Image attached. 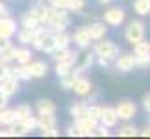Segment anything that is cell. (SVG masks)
<instances>
[{"instance_id": "obj_42", "label": "cell", "mask_w": 150, "mask_h": 139, "mask_svg": "<svg viewBox=\"0 0 150 139\" xmlns=\"http://www.w3.org/2000/svg\"><path fill=\"white\" fill-rule=\"evenodd\" d=\"M65 132H67V135H69V137H80V132H78V128H76L74 124H72V126H67V130H65Z\"/></svg>"}, {"instance_id": "obj_14", "label": "cell", "mask_w": 150, "mask_h": 139, "mask_svg": "<svg viewBox=\"0 0 150 139\" xmlns=\"http://www.w3.org/2000/svg\"><path fill=\"white\" fill-rule=\"evenodd\" d=\"M26 69H28V72H30L32 78H45L48 74V65L45 61H39V60H35V61L32 60L26 65Z\"/></svg>"}, {"instance_id": "obj_21", "label": "cell", "mask_w": 150, "mask_h": 139, "mask_svg": "<svg viewBox=\"0 0 150 139\" xmlns=\"http://www.w3.org/2000/svg\"><path fill=\"white\" fill-rule=\"evenodd\" d=\"M32 50L28 48V46H21V48H15V63H19V65H28V63L32 61Z\"/></svg>"}, {"instance_id": "obj_34", "label": "cell", "mask_w": 150, "mask_h": 139, "mask_svg": "<svg viewBox=\"0 0 150 139\" xmlns=\"http://www.w3.org/2000/svg\"><path fill=\"white\" fill-rule=\"evenodd\" d=\"M100 111H102V106H98V104H87V115L91 119L98 121L100 119Z\"/></svg>"}, {"instance_id": "obj_26", "label": "cell", "mask_w": 150, "mask_h": 139, "mask_svg": "<svg viewBox=\"0 0 150 139\" xmlns=\"http://www.w3.org/2000/svg\"><path fill=\"white\" fill-rule=\"evenodd\" d=\"M54 39H56V48H65V46L71 45L72 35L67 30H61V32H54Z\"/></svg>"}, {"instance_id": "obj_31", "label": "cell", "mask_w": 150, "mask_h": 139, "mask_svg": "<svg viewBox=\"0 0 150 139\" xmlns=\"http://www.w3.org/2000/svg\"><path fill=\"white\" fill-rule=\"evenodd\" d=\"M30 115H33V108L30 104H19L15 108V121H24Z\"/></svg>"}, {"instance_id": "obj_18", "label": "cell", "mask_w": 150, "mask_h": 139, "mask_svg": "<svg viewBox=\"0 0 150 139\" xmlns=\"http://www.w3.org/2000/svg\"><path fill=\"white\" fill-rule=\"evenodd\" d=\"M50 56L56 61H74V63H76V57H78V54L72 52L69 46H65V48H56L54 52H50Z\"/></svg>"}, {"instance_id": "obj_1", "label": "cell", "mask_w": 150, "mask_h": 139, "mask_svg": "<svg viewBox=\"0 0 150 139\" xmlns=\"http://www.w3.org/2000/svg\"><path fill=\"white\" fill-rule=\"evenodd\" d=\"M32 46L39 52L50 54L56 50V39H54V32H50L47 26H39L35 30V37H33Z\"/></svg>"}, {"instance_id": "obj_36", "label": "cell", "mask_w": 150, "mask_h": 139, "mask_svg": "<svg viewBox=\"0 0 150 139\" xmlns=\"http://www.w3.org/2000/svg\"><path fill=\"white\" fill-rule=\"evenodd\" d=\"M0 60L6 61V63H11V61H15V46L11 45L8 50H4L2 54H0Z\"/></svg>"}, {"instance_id": "obj_17", "label": "cell", "mask_w": 150, "mask_h": 139, "mask_svg": "<svg viewBox=\"0 0 150 139\" xmlns=\"http://www.w3.org/2000/svg\"><path fill=\"white\" fill-rule=\"evenodd\" d=\"M35 30L37 28H19L17 30V43H21L22 46H28L33 43V37H35Z\"/></svg>"}, {"instance_id": "obj_25", "label": "cell", "mask_w": 150, "mask_h": 139, "mask_svg": "<svg viewBox=\"0 0 150 139\" xmlns=\"http://www.w3.org/2000/svg\"><path fill=\"white\" fill-rule=\"evenodd\" d=\"M56 124H57L56 113H50V115H37V128H39V130L52 128V126H56Z\"/></svg>"}, {"instance_id": "obj_19", "label": "cell", "mask_w": 150, "mask_h": 139, "mask_svg": "<svg viewBox=\"0 0 150 139\" xmlns=\"http://www.w3.org/2000/svg\"><path fill=\"white\" fill-rule=\"evenodd\" d=\"M0 89H2L8 96H13V95H17V93H19L21 82H19L17 78L9 76V78H6V80H2V82H0Z\"/></svg>"}, {"instance_id": "obj_35", "label": "cell", "mask_w": 150, "mask_h": 139, "mask_svg": "<svg viewBox=\"0 0 150 139\" xmlns=\"http://www.w3.org/2000/svg\"><path fill=\"white\" fill-rule=\"evenodd\" d=\"M91 135H96V137H108V135H109V128L98 123V124H96L95 128H93V132H91Z\"/></svg>"}, {"instance_id": "obj_3", "label": "cell", "mask_w": 150, "mask_h": 139, "mask_svg": "<svg viewBox=\"0 0 150 139\" xmlns=\"http://www.w3.org/2000/svg\"><path fill=\"white\" fill-rule=\"evenodd\" d=\"M69 24H71V17H69V11L67 9H52V15L47 22V28L50 32H61V30H67Z\"/></svg>"}, {"instance_id": "obj_43", "label": "cell", "mask_w": 150, "mask_h": 139, "mask_svg": "<svg viewBox=\"0 0 150 139\" xmlns=\"http://www.w3.org/2000/svg\"><path fill=\"white\" fill-rule=\"evenodd\" d=\"M143 109H145L146 113H150V91L143 96Z\"/></svg>"}, {"instance_id": "obj_29", "label": "cell", "mask_w": 150, "mask_h": 139, "mask_svg": "<svg viewBox=\"0 0 150 139\" xmlns=\"http://www.w3.org/2000/svg\"><path fill=\"white\" fill-rule=\"evenodd\" d=\"M74 65H76V63H74V61H56L54 72L57 74V78H61V76H65V74L72 72Z\"/></svg>"}, {"instance_id": "obj_22", "label": "cell", "mask_w": 150, "mask_h": 139, "mask_svg": "<svg viewBox=\"0 0 150 139\" xmlns=\"http://www.w3.org/2000/svg\"><path fill=\"white\" fill-rule=\"evenodd\" d=\"M37 115H50V113H56V104L50 100V98H41V100L37 102Z\"/></svg>"}, {"instance_id": "obj_9", "label": "cell", "mask_w": 150, "mask_h": 139, "mask_svg": "<svg viewBox=\"0 0 150 139\" xmlns=\"http://www.w3.org/2000/svg\"><path fill=\"white\" fill-rule=\"evenodd\" d=\"M48 4L56 9L67 11H82L85 8V0H48Z\"/></svg>"}, {"instance_id": "obj_10", "label": "cell", "mask_w": 150, "mask_h": 139, "mask_svg": "<svg viewBox=\"0 0 150 139\" xmlns=\"http://www.w3.org/2000/svg\"><path fill=\"white\" fill-rule=\"evenodd\" d=\"M17 30H19L17 21L11 19L9 15L0 19V37H2V39H11V37H15Z\"/></svg>"}, {"instance_id": "obj_41", "label": "cell", "mask_w": 150, "mask_h": 139, "mask_svg": "<svg viewBox=\"0 0 150 139\" xmlns=\"http://www.w3.org/2000/svg\"><path fill=\"white\" fill-rule=\"evenodd\" d=\"M8 104H9V96L6 95V93L0 89V109H4V108H8Z\"/></svg>"}, {"instance_id": "obj_30", "label": "cell", "mask_w": 150, "mask_h": 139, "mask_svg": "<svg viewBox=\"0 0 150 139\" xmlns=\"http://www.w3.org/2000/svg\"><path fill=\"white\" fill-rule=\"evenodd\" d=\"M132 8L139 17H146L150 15V0H134Z\"/></svg>"}, {"instance_id": "obj_46", "label": "cell", "mask_w": 150, "mask_h": 139, "mask_svg": "<svg viewBox=\"0 0 150 139\" xmlns=\"http://www.w3.org/2000/svg\"><path fill=\"white\" fill-rule=\"evenodd\" d=\"M8 15H9L8 6L4 4V0H0V19H2V17H8Z\"/></svg>"}, {"instance_id": "obj_40", "label": "cell", "mask_w": 150, "mask_h": 139, "mask_svg": "<svg viewBox=\"0 0 150 139\" xmlns=\"http://www.w3.org/2000/svg\"><path fill=\"white\" fill-rule=\"evenodd\" d=\"M24 123H26V126H28L30 130H35V128H37V117H33V115L26 117V119H24Z\"/></svg>"}, {"instance_id": "obj_4", "label": "cell", "mask_w": 150, "mask_h": 139, "mask_svg": "<svg viewBox=\"0 0 150 139\" xmlns=\"http://www.w3.org/2000/svg\"><path fill=\"white\" fill-rule=\"evenodd\" d=\"M93 52L96 56H100V57H108L109 61H113L115 57H117L120 54V50H119V46L115 45L111 39H100V41H95V46H93Z\"/></svg>"}, {"instance_id": "obj_5", "label": "cell", "mask_w": 150, "mask_h": 139, "mask_svg": "<svg viewBox=\"0 0 150 139\" xmlns=\"http://www.w3.org/2000/svg\"><path fill=\"white\" fill-rule=\"evenodd\" d=\"M115 111H117L119 121H132L137 113V104L134 100H130V98H122V100L117 102Z\"/></svg>"}, {"instance_id": "obj_2", "label": "cell", "mask_w": 150, "mask_h": 139, "mask_svg": "<svg viewBox=\"0 0 150 139\" xmlns=\"http://www.w3.org/2000/svg\"><path fill=\"white\" fill-rule=\"evenodd\" d=\"M145 33H146V26H145V22L139 21V19L130 21L124 28V39L130 45H135L137 41L145 39Z\"/></svg>"}, {"instance_id": "obj_28", "label": "cell", "mask_w": 150, "mask_h": 139, "mask_svg": "<svg viewBox=\"0 0 150 139\" xmlns=\"http://www.w3.org/2000/svg\"><path fill=\"white\" fill-rule=\"evenodd\" d=\"M134 46V56L135 57H143V56H150V41L146 39H141V41H137Z\"/></svg>"}, {"instance_id": "obj_23", "label": "cell", "mask_w": 150, "mask_h": 139, "mask_svg": "<svg viewBox=\"0 0 150 139\" xmlns=\"http://www.w3.org/2000/svg\"><path fill=\"white\" fill-rule=\"evenodd\" d=\"M69 113H71L72 119H80V117H83V115H87V102H83V100L74 102L72 106L69 108Z\"/></svg>"}, {"instance_id": "obj_48", "label": "cell", "mask_w": 150, "mask_h": 139, "mask_svg": "<svg viewBox=\"0 0 150 139\" xmlns=\"http://www.w3.org/2000/svg\"><path fill=\"white\" fill-rule=\"evenodd\" d=\"M139 135H141V137H150V124L143 126V128L139 130Z\"/></svg>"}, {"instance_id": "obj_39", "label": "cell", "mask_w": 150, "mask_h": 139, "mask_svg": "<svg viewBox=\"0 0 150 139\" xmlns=\"http://www.w3.org/2000/svg\"><path fill=\"white\" fill-rule=\"evenodd\" d=\"M41 135H45V137H59V130H57L56 126L45 128V130H41Z\"/></svg>"}, {"instance_id": "obj_49", "label": "cell", "mask_w": 150, "mask_h": 139, "mask_svg": "<svg viewBox=\"0 0 150 139\" xmlns=\"http://www.w3.org/2000/svg\"><path fill=\"white\" fill-rule=\"evenodd\" d=\"M96 2H98V4H102V6H104V4H109V2H111V0H96Z\"/></svg>"}, {"instance_id": "obj_37", "label": "cell", "mask_w": 150, "mask_h": 139, "mask_svg": "<svg viewBox=\"0 0 150 139\" xmlns=\"http://www.w3.org/2000/svg\"><path fill=\"white\" fill-rule=\"evenodd\" d=\"M11 76V67H9V63H6L0 60V82L6 78H9Z\"/></svg>"}, {"instance_id": "obj_38", "label": "cell", "mask_w": 150, "mask_h": 139, "mask_svg": "<svg viewBox=\"0 0 150 139\" xmlns=\"http://www.w3.org/2000/svg\"><path fill=\"white\" fill-rule=\"evenodd\" d=\"M137 69H146L150 67V56H143V57H135Z\"/></svg>"}, {"instance_id": "obj_51", "label": "cell", "mask_w": 150, "mask_h": 139, "mask_svg": "<svg viewBox=\"0 0 150 139\" xmlns=\"http://www.w3.org/2000/svg\"><path fill=\"white\" fill-rule=\"evenodd\" d=\"M0 126H2V124H0Z\"/></svg>"}, {"instance_id": "obj_33", "label": "cell", "mask_w": 150, "mask_h": 139, "mask_svg": "<svg viewBox=\"0 0 150 139\" xmlns=\"http://www.w3.org/2000/svg\"><path fill=\"white\" fill-rule=\"evenodd\" d=\"M13 123H15V109H9V108L0 109V124H2V126H9Z\"/></svg>"}, {"instance_id": "obj_47", "label": "cell", "mask_w": 150, "mask_h": 139, "mask_svg": "<svg viewBox=\"0 0 150 139\" xmlns=\"http://www.w3.org/2000/svg\"><path fill=\"white\" fill-rule=\"evenodd\" d=\"M0 137H13L9 126H4V128H0Z\"/></svg>"}, {"instance_id": "obj_12", "label": "cell", "mask_w": 150, "mask_h": 139, "mask_svg": "<svg viewBox=\"0 0 150 139\" xmlns=\"http://www.w3.org/2000/svg\"><path fill=\"white\" fill-rule=\"evenodd\" d=\"M72 41H74V45H76L80 50L89 48L91 43H93V39H91L89 32H87V26H80V28H76V32H74V35H72Z\"/></svg>"}, {"instance_id": "obj_8", "label": "cell", "mask_w": 150, "mask_h": 139, "mask_svg": "<svg viewBox=\"0 0 150 139\" xmlns=\"http://www.w3.org/2000/svg\"><path fill=\"white\" fill-rule=\"evenodd\" d=\"M96 124H98V121L91 119L89 115H83V117H80V119H74V126L78 128L80 137H89Z\"/></svg>"}, {"instance_id": "obj_24", "label": "cell", "mask_w": 150, "mask_h": 139, "mask_svg": "<svg viewBox=\"0 0 150 139\" xmlns=\"http://www.w3.org/2000/svg\"><path fill=\"white\" fill-rule=\"evenodd\" d=\"M11 76L17 78L19 82H26V80H32L30 72H28L26 65H19V63H15L13 67H11Z\"/></svg>"}, {"instance_id": "obj_27", "label": "cell", "mask_w": 150, "mask_h": 139, "mask_svg": "<svg viewBox=\"0 0 150 139\" xmlns=\"http://www.w3.org/2000/svg\"><path fill=\"white\" fill-rule=\"evenodd\" d=\"M9 128H11V134H13V137H24L30 134V128L26 126L24 121H15L13 124H9Z\"/></svg>"}, {"instance_id": "obj_11", "label": "cell", "mask_w": 150, "mask_h": 139, "mask_svg": "<svg viewBox=\"0 0 150 139\" xmlns=\"http://www.w3.org/2000/svg\"><path fill=\"white\" fill-rule=\"evenodd\" d=\"M98 123L108 126V128H115V126H117L119 117H117V111H115V106H102Z\"/></svg>"}, {"instance_id": "obj_50", "label": "cell", "mask_w": 150, "mask_h": 139, "mask_svg": "<svg viewBox=\"0 0 150 139\" xmlns=\"http://www.w3.org/2000/svg\"><path fill=\"white\" fill-rule=\"evenodd\" d=\"M4 2H15V0H4Z\"/></svg>"}, {"instance_id": "obj_45", "label": "cell", "mask_w": 150, "mask_h": 139, "mask_svg": "<svg viewBox=\"0 0 150 139\" xmlns=\"http://www.w3.org/2000/svg\"><path fill=\"white\" fill-rule=\"evenodd\" d=\"M9 46H11V39H2L0 37V54H2L4 50H8Z\"/></svg>"}, {"instance_id": "obj_7", "label": "cell", "mask_w": 150, "mask_h": 139, "mask_svg": "<svg viewBox=\"0 0 150 139\" xmlns=\"http://www.w3.org/2000/svg\"><path fill=\"white\" fill-rule=\"evenodd\" d=\"M113 61H115V67H117L119 72H132L134 69H137L134 54H119Z\"/></svg>"}, {"instance_id": "obj_20", "label": "cell", "mask_w": 150, "mask_h": 139, "mask_svg": "<svg viewBox=\"0 0 150 139\" xmlns=\"http://www.w3.org/2000/svg\"><path fill=\"white\" fill-rule=\"evenodd\" d=\"M21 24H22V28H39V26H41V22H39V17H37L35 11H33V8H30L24 15H22Z\"/></svg>"}, {"instance_id": "obj_6", "label": "cell", "mask_w": 150, "mask_h": 139, "mask_svg": "<svg viewBox=\"0 0 150 139\" xmlns=\"http://www.w3.org/2000/svg\"><path fill=\"white\" fill-rule=\"evenodd\" d=\"M124 21H126V11L122 8H119V6L108 8L106 11H104V22H106L108 26H111V28L122 26Z\"/></svg>"}, {"instance_id": "obj_15", "label": "cell", "mask_w": 150, "mask_h": 139, "mask_svg": "<svg viewBox=\"0 0 150 139\" xmlns=\"http://www.w3.org/2000/svg\"><path fill=\"white\" fill-rule=\"evenodd\" d=\"M87 32H89V35L91 39H93V43L95 41H100V39L106 37V33H108V24L106 22H98V21H95V22H91V24L87 26Z\"/></svg>"}, {"instance_id": "obj_44", "label": "cell", "mask_w": 150, "mask_h": 139, "mask_svg": "<svg viewBox=\"0 0 150 139\" xmlns=\"http://www.w3.org/2000/svg\"><path fill=\"white\" fill-rule=\"evenodd\" d=\"M95 61L98 63L102 69H108V67H109V63H111V61L108 60V57H100V56H96V60H95Z\"/></svg>"}, {"instance_id": "obj_32", "label": "cell", "mask_w": 150, "mask_h": 139, "mask_svg": "<svg viewBox=\"0 0 150 139\" xmlns=\"http://www.w3.org/2000/svg\"><path fill=\"white\" fill-rule=\"evenodd\" d=\"M117 134H119V137H135V135H139V128H135L134 124H130L126 121V124L120 126Z\"/></svg>"}, {"instance_id": "obj_16", "label": "cell", "mask_w": 150, "mask_h": 139, "mask_svg": "<svg viewBox=\"0 0 150 139\" xmlns=\"http://www.w3.org/2000/svg\"><path fill=\"white\" fill-rule=\"evenodd\" d=\"M95 60H96V54H95L93 50L85 48V50H83V54H80V56L76 57V65L82 69V71H87V69L93 67Z\"/></svg>"}, {"instance_id": "obj_13", "label": "cell", "mask_w": 150, "mask_h": 139, "mask_svg": "<svg viewBox=\"0 0 150 139\" xmlns=\"http://www.w3.org/2000/svg\"><path fill=\"white\" fill-rule=\"evenodd\" d=\"M72 91H74V95L76 96H87L91 95V91H93V84H91V80L89 78H85V76H80L74 80V85H72Z\"/></svg>"}]
</instances>
